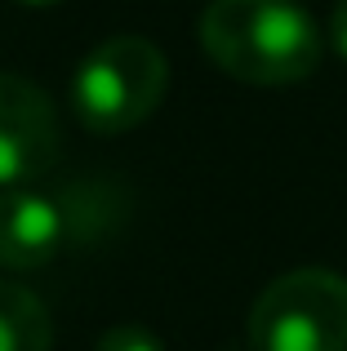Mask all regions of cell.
<instances>
[{"label":"cell","mask_w":347,"mask_h":351,"mask_svg":"<svg viewBox=\"0 0 347 351\" xmlns=\"http://www.w3.org/2000/svg\"><path fill=\"white\" fill-rule=\"evenodd\" d=\"M200 49L218 71L259 89L298 85L321 67V32L298 0H209Z\"/></svg>","instance_id":"obj_1"},{"label":"cell","mask_w":347,"mask_h":351,"mask_svg":"<svg viewBox=\"0 0 347 351\" xmlns=\"http://www.w3.org/2000/svg\"><path fill=\"white\" fill-rule=\"evenodd\" d=\"M58 156V112L49 94L0 71V191L32 187Z\"/></svg>","instance_id":"obj_4"},{"label":"cell","mask_w":347,"mask_h":351,"mask_svg":"<svg viewBox=\"0 0 347 351\" xmlns=\"http://www.w3.org/2000/svg\"><path fill=\"white\" fill-rule=\"evenodd\" d=\"M53 347V320L40 293L27 285L0 280V351H49Z\"/></svg>","instance_id":"obj_6"},{"label":"cell","mask_w":347,"mask_h":351,"mask_svg":"<svg viewBox=\"0 0 347 351\" xmlns=\"http://www.w3.org/2000/svg\"><path fill=\"white\" fill-rule=\"evenodd\" d=\"M14 5H32V9H45V5H62V0H14Z\"/></svg>","instance_id":"obj_9"},{"label":"cell","mask_w":347,"mask_h":351,"mask_svg":"<svg viewBox=\"0 0 347 351\" xmlns=\"http://www.w3.org/2000/svg\"><path fill=\"white\" fill-rule=\"evenodd\" d=\"M169 62L147 36H112L71 71V112L89 134H125L160 107Z\"/></svg>","instance_id":"obj_2"},{"label":"cell","mask_w":347,"mask_h":351,"mask_svg":"<svg viewBox=\"0 0 347 351\" xmlns=\"http://www.w3.org/2000/svg\"><path fill=\"white\" fill-rule=\"evenodd\" d=\"M94 351H165V347H160V338L152 334V329H143V325H112L103 338H98Z\"/></svg>","instance_id":"obj_7"},{"label":"cell","mask_w":347,"mask_h":351,"mask_svg":"<svg viewBox=\"0 0 347 351\" xmlns=\"http://www.w3.org/2000/svg\"><path fill=\"white\" fill-rule=\"evenodd\" d=\"M67 240V209L36 187L0 191V267L36 271L58 258Z\"/></svg>","instance_id":"obj_5"},{"label":"cell","mask_w":347,"mask_h":351,"mask_svg":"<svg viewBox=\"0 0 347 351\" xmlns=\"http://www.w3.org/2000/svg\"><path fill=\"white\" fill-rule=\"evenodd\" d=\"M330 45H334V53L347 62V0H339L334 14H330Z\"/></svg>","instance_id":"obj_8"},{"label":"cell","mask_w":347,"mask_h":351,"mask_svg":"<svg viewBox=\"0 0 347 351\" xmlns=\"http://www.w3.org/2000/svg\"><path fill=\"white\" fill-rule=\"evenodd\" d=\"M250 351H347V276L330 267L276 276L250 311Z\"/></svg>","instance_id":"obj_3"}]
</instances>
